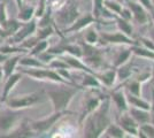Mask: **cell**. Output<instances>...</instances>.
Returning a JSON list of instances; mask_svg holds the SVG:
<instances>
[{
  "label": "cell",
  "mask_w": 154,
  "mask_h": 138,
  "mask_svg": "<svg viewBox=\"0 0 154 138\" xmlns=\"http://www.w3.org/2000/svg\"><path fill=\"white\" fill-rule=\"evenodd\" d=\"M101 100H103V99L99 98V97H89V98L86 99V101H85V105H84L83 115H82L81 120H84V118H86V116H88V115H89L91 112H93V111L96 109L97 107L100 105Z\"/></svg>",
  "instance_id": "cell-12"
},
{
  "label": "cell",
  "mask_w": 154,
  "mask_h": 138,
  "mask_svg": "<svg viewBox=\"0 0 154 138\" xmlns=\"http://www.w3.org/2000/svg\"><path fill=\"white\" fill-rule=\"evenodd\" d=\"M78 9L76 4L70 0L69 4H67L63 9L58 14V21L61 24H71L78 17Z\"/></svg>",
  "instance_id": "cell-5"
},
{
  "label": "cell",
  "mask_w": 154,
  "mask_h": 138,
  "mask_svg": "<svg viewBox=\"0 0 154 138\" xmlns=\"http://www.w3.org/2000/svg\"><path fill=\"white\" fill-rule=\"evenodd\" d=\"M99 38L103 40L105 44H125V45H137V41L131 39V37H128L123 32H103Z\"/></svg>",
  "instance_id": "cell-4"
},
{
  "label": "cell",
  "mask_w": 154,
  "mask_h": 138,
  "mask_svg": "<svg viewBox=\"0 0 154 138\" xmlns=\"http://www.w3.org/2000/svg\"><path fill=\"white\" fill-rule=\"evenodd\" d=\"M151 82H152V84L154 86V63H153V72H152V79H151Z\"/></svg>",
  "instance_id": "cell-36"
},
{
  "label": "cell",
  "mask_w": 154,
  "mask_h": 138,
  "mask_svg": "<svg viewBox=\"0 0 154 138\" xmlns=\"http://www.w3.org/2000/svg\"><path fill=\"white\" fill-rule=\"evenodd\" d=\"M112 99L115 103L117 109L120 111V113L128 112L129 109V104L127 101V97L125 93L123 91H114L112 93Z\"/></svg>",
  "instance_id": "cell-8"
},
{
  "label": "cell",
  "mask_w": 154,
  "mask_h": 138,
  "mask_svg": "<svg viewBox=\"0 0 154 138\" xmlns=\"http://www.w3.org/2000/svg\"><path fill=\"white\" fill-rule=\"evenodd\" d=\"M81 1H85V2H91L92 0H81Z\"/></svg>",
  "instance_id": "cell-39"
},
{
  "label": "cell",
  "mask_w": 154,
  "mask_h": 138,
  "mask_svg": "<svg viewBox=\"0 0 154 138\" xmlns=\"http://www.w3.org/2000/svg\"><path fill=\"white\" fill-rule=\"evenodd\" d=\"M128 113L131 115V118H134L139 125L151 122V114H149V111L141 109V108H137V107H132V106H129Z\"/></svg>",
  "instance_id": "cell-7"
},
{
  "label": "cell",
  "mask_w": 154,
  "mask_h": 138,
  "mask_svg": "<svg viewBox=\"0 0 154 138\" xmlns=\"http://www.w3.org/2000/svg\"><path fill=\"white\" fill-rule=\"evenodd\" d=\"M96 76H97V78L100 81V83H103V85L108 86V87L115 83L116 77H117L115 69L106 70V72H103V74H100V75H97L96 74Z\"/></svg>",
  "instance_id": "cell-11"
},
{
  "label": "cell",
  "mask_w": 154,
  "mask_h": 138,
  "mask_svg": "<svg viewBox=\"0 0 154 138\" xmlns=\"http://www.w3.org/2000/svg\"><path fill=\"white\" fill-rule=\"evenodd\" d=\"M152 105H151V111H152V113L154 114V87H153V90H152Z\"/></svg>",
  "instance_id": "cell-34"
},
{
  "label": "cell",
  "mask_w": 154,
  "mask_h": 138,
  "mask_svg": "<svg viewBox=\"0 0 154 138\" xmlns=\"http://www.w3.org/2000/svg\"><path fill=\"white\" fill-rule=\"evenodd\" d=\"M64 60H66V62H67L70 67H75L76 69H82V70H85L88 74H94V75H96V72H93L90 67L85 66V63H82L79 60L75 59V58H71V57H67Z\"/></svg>",
  "instance_id": "cell-16"
},
{
  "label": "cell",
  "mask_w": 154,
  "mask_h": 138,
  "mask_svg": "<svg viewBox=\"0 0 154 138\" xmlns=\"http://www.w3.org/2000/svg\"><path fill=\"white\" fill-rule=\"evenodd\" d=\"M152 2H153V5H154V0H152Z\"/></svg>",
  "instance_id": "cell-41"
},
{
  "label": "cell",
  "mask_w": 154,
  "mask_h": 138,
  "mask_svg": "<svg viewBox=\"0 0 154 138\" xmlns=\"http://www.w3.org/2000/svg\"><path fill=\"white\" fill-rule=\"evenodd\" d=\"M131 63H130V61L128 62H125L124 65L119 67V69L116 70V75H117V77L123 81V79H127L130 77V75H131Z\"/></svg>",
  "instance_id": "cell-19"
},
{
  "label": "cell",
  "mask_w": 154,
  "mask_h": 138,
  "mask_svg": "<svg viewBox=\"0 0 154 138\" xmlns=\"http://www.w3.org/2000/svg\"><path fill=\"white\" fill-rule=\"evenodd\" d=\"M125 97H127V101H128L129 106L137 107V108H141V109H146V111H151V105H149V103L143 100L140 97L134 96V94H131V93H127Z\"/></svg>",
  "instance_id": "cell-10"
},
{
  "label": "cell",
  "mask_w": 154,
  "mask_h": 138,
  "mask_svg": "<svg viewBox=\"0 0 154 138\" xmlns=\"http://www.w3.org/2000/svg\"><path fill=\"white\" fill-rule=\"evenodd\" d=\"M22 63H24V65H31V66H42L39 62H37V61H33L32 59H26L22 61Z\"/></svg>",
  "instance_id": "cell-32"
},
{
  "label": "cell",
  "mask_w": 154,
  "mask_h": 138,
  "mask_svg": "<svg viewBox=\"0 0 154 138\" xmlns=\"http://www.w3.org/2000/svg\"><path fill=\"white\" fill-rule=\"evenodd\" d=\"M125 2L128 4L127 6L132 14V19H135L136 22L139 23V24H147L149 22L147 9L143 5H140L139 2H135V1H131V0H125Z\"/></svg>",
  "instance_id": "cell-3"
},
{
  "label": "cell",
  "mask_w": 154,
  "mask_h": 138,
  "mask_svg": "<svg viewBox=\"0 0 154 138\" xmlns=\"http://www.w3.org/2000/svg\"><path fill=\"white\" fill-rule=\"evenodd\" d=\"M94 22H97L96 17H94L92 14H86L85 16L78 19V20L76 21V23H74L67 31H77V30H81V29L90 26L91 23H94Z\"/></svg>",
  "instance_id": "cell-9"
},
{
  "label": "cell",
  "mask_w": 154,
  "mask_h": 138,
  "mask_svg": "<svg viewBox=\"0 0 154 138\" xmlns=\"http://www.w3.org/2000/svg\"><path fill=\"white\" fill-rule=\"evenodd\" d=\"M151 39H152V41L154 43V26L151 29Z\"/></svg>",
  "instance_id": "cell-35"
},
{
  "label": "cell",
  "mask_w": 154,
  "mask_h": 138,
  "mask_svg": "<svg viewBox=\"0 0 154 138\" xmlns=\"http://www.w3.org/2000/svg\"><path fill=\"white\" fill-rule=\"evenodd\" d=\"M46 46H47L46 41H43V43H40V45H38L37 47H36V48H35L33 53H38V52H40V51H43L44 48H46Z\"/></svg>",
  "instance_id": "cell-33"
},
{
  "label": "cell",
  "mask_w": 154,
  "mask_h": 138,
  "mask_svg": "<svg viewBox=\"0 0 154 138\" xmlns=\"http://www.w3.org/2000/svg\"><path fill=\"white\" fill-rule=\"evenodd\" d=\"M124 133L123 129L119 124H110L106 128V130L103 131V136L105 137H114V138H122L124 137Z\"/></svg>",
  "instance_id": "cell-14"
},
{
  "label": "cell",
  "mask_w": 154,
  "mask_h": 138,
  "mask_svg": "<svg viewBox=\"0 0 154 138\" xmlns=\"http://www.w3.org/2000/svg\"><path fill=\"white\" fill-rule=\"evenodd\" d=\"M138 2H139L140 5H143L147 11H152L154 8V5H153V2H152V0H138Z\"/></svg>",
  "instance_id": "cell-29"
},
{
  "label": "cell",
  "mask_w": 154,
  "mask_h": 138,
  "mask_svg": "<svg viewBox=\"0 0 154 138\" xmlns=\"http://www.w3.org/2000/svg\"><path fill=\"white\" fill-rule=\"evenodd\" d=\"M138 137H154V124L152 123H144L139 125Z\"/></svg>",
  "instance_id": "cell-18"
},
{
  "label": "cell",
  "mask_w": 154,
  "mask_h": 138,
  "mask_svg": "<svg viewBox=\"0 0 154 138\" xmlns=\"http://www.w3.org/2000/svg\"><path fill=\"white\" fill-rule=\"evenodd\" d=\"M32 12H33V9H32V8L26 9L23 13L20 15V19H22V20H29V19H30V16H31Z\"/></svg>",
  "instance_id": "cell-30"
},
{
  "label": "cell",
  "mask_w": 154,
  "mask_h": 138,
  "mask_svg": "<svg viewBox=\"0 0 154 138\" xmlns=\"http://www.w3.org/2000/svg\"><path fill=\"white\" fill-rule=\"evenodd\" d=\"M62 115V113L61 112H58L57 114H54L52 118H50L48 120H46V121H43V122H39V123H37V124H35V127L37 128V129H39V130H46L47 128H50L57 120H58L60 116Z\"/></svg>",
  "instance_id": "cell-21"
},
{
  "label": "cell",
  "mask_w": 154,
  "mask_h": 138,
  "mask_svg": "<svg viewBox=\"0 0 154 138\" xmlns=\"http://www.w3.org/2000/svg\"><path fill=\"white\" fill-rule=\"evenodd\" d=\"M103 6L105 8H107L109 12H112L113 14L115 15H119V13L121 12L122 9V4L119 2L117 0H103Z\"/></svg>",
  "instance_id": "cell-17"
},
{
  "label": "cell",
  "mask_w": 154,
  "mask_h": 138,
  "mask_svg": "<svg viewBox=\"0 0 154 138\" xmlns=\"http://www.w3.org/2000/svg\"><path fill=\"white\" fill-rule=\"evenodd\" d=\"M98 39H99V35L97 33L96 30H89L88 32L85 33V40H86L88 44L93 45L98 41Z\"/></svg>",
  "instance_id": "cell-24"
},
{
  "label": "cell",
  "mask_w": 154,
  "mask_h": 138,
  "mask_svg": "<svg viewBox=\"0 0 154 138\" xmlns=\"http://www.w3.org/2000/svg\"><path fill=\"white\" fill-rule=\"evenodd\" d=\"M151 17H152V22L154 23V8L151 11Z\"/></svg>",
  "instance_id": "cell-37"
},
{
  "label": "cell",
  "mask_w": 154,
  "mask_h": 138,
  "mask_svg": "<svg viewBox=\"0 0 154 138\" xmlns=\"http://www.w3.org/2000/svg\"><path fill=\"white\" fill-rule=\"evenodd\" d=\"M16 60H17V58L9 60V61H8V62L6 63V66H5V70H6L7 75H9V74L12 72V70H13V68H14V65L16 63Z\"/></svg>",
  "instance_id": "cell-28"
},
{
  "label": "cell",
  "mask_w": 154,
  "mask_h": 138,
  "mask_svg": "<svg viewBox=\"0 0 154 138\" xmlns=\"http://www.w3.org/2000/svg\"><path fill=\"white\" fill-rule=\"evenodd\" d=\"M110 123H112L110 101L108 97H106L101 100L100 105L86 116L84 136L90 138L100 137Z\"/></svg>",
  "instance_id": "cell-1"
},
{
  "label": "cell",
  "mask_w": 154,
  "mask_h": 138,
  "mask_svg": "<svg viewBox=\"0 0 154 138\" xmlns=\"http://www.w3.org/2000/svg\"><path fill=\"white\" fill-rule=\"evenodd\" d=\"M115 21H116V24H117V28H119V30H120L121 32H123L124 35H127L128 37H131V36H132L134 28L130 24V21L124 20V19L117 16V15H115Z\"/></svg>",
  "instance_id": "cell-13"
},
{
  "label": "cell",
  "mask_w": 154,
  "mask_h": 138,
  "mask_svg": "<svg viewBox=\"0 0 154 138\" xmlns=\"http://www.w3.org/2000/svg\"><path fill=\"white\" fill-rule=\"evenodd\" d=\"M117 1H119V0H117Z\"/></svg>",
  "instance_id": "cell-42"
},
{
  "label": "cell",
  "mask_w": 154,
  "mask_h": 138,
  "mask_svg": "<svg viewBox=\"0 0 154 138\" xmlns=\"http://www.w3.org/2000/svg\"><path fill=\"white\" fill-rule=\"evenodd\" d=\"M79 87L77 89H70V87H67V89H60V90H55V91L50 92V97L53 100V104L54 107L58 112L64 111L67 108V106L69 104V101L71 100V98L74 97V94L77 92Z\"/></svg>",
  "instance_id": "cell-2"
},
{
  "label": "cell",
  "mask_w": 154,
  "mask_h": 138,
  "mask_svg": "<svg viewBox=\"0 0 154 138\" xmlns=\"http://www.w3.org/2000/svg\"><path fill=\"white\" fill-rule=\"evenodd\" d=\"M117 16H120V17H122V19L127 21H130L132 19V14H131V12H130V9H129L128 7H122L121 12L119 13Z\"/></svg>",
  "instance_id": "cell-25"
},
{
  "label": "cell",
  "mask_w": 154,
  "mask_h": 138,
  "mask_svg": "<svg viewBox=\"0 0 154 138\" xmlns=\"http://www.w3.org/2000/svg\"><path fill=\"white\" fill-rule=\"evenodd\" d=\"M38 97L36 96H30V97H26V98L23 99H16V100H12L9 104L13 107H23V106H28L33 104L35 101H37Z\"/></svg>",
  "instance_id": "cell-20"
},
{
  "label": "cell",
  "mask_w": 154,
  "mask_h": 138,
  "mask_svg": "<svg viewBox=\"0 0 154 138\" xmlns=\"http://www.w3.org/2000/svg\"><path fill=\"white\" fill-rule=\"evenodd\" d=\"M100 81L97 78L94 74H89L85 75L83 79V85L84 86H91V87H100Z\"/></svg>",
  "instance_id": "cell-23"
},
{
  "label": "cell",
  "mask_w": 154,
  "mask_h": 138,
  "mask_svg": "<svg viewBox=\"0 0 154 138\" xmlns=\"http://www.w3.org/2000/svg\"><path fill=\"white\" fill-rule=\"evenodd\" d=\"M131 54H132L131 47L127 48V50H123V51H120V52L117 53L115 60H114V68H119L120 66L124 65L125 62H128L129 60H130Z\"/></svg>",
  "instance_id": "cell-15"
},
{
  "label": "cell",
  "mask_w": 154,
  "mask_h": 138,
  "mask_svg": "<svg viewBox=\"0 0 154 138\" xmlns=\"http://www.w3.org/2000/svg\"><path fill=\"white\" fill-rule=\"evenodd\" d=\"M17 78H19V75H16V76H13L12 78L9 79V82L7 83V85H6V90H5V94H7V92L9 91V89L13 86V84L17 81Z\"/></svg>",
  "instance_id": "cell-31"
},
{
  "label": "cell",
  "mask_w": 154,
  "mask_h": 138,
  "mask_svg": "<svg viewBox=\"0 0 154 138\" xmlns=\"http://www.w3.org/2000/svg\"><path fill=\"white\" fill-rule=\"evenodd\" d=\"M19 1H20V0H19Z\"/></svg>",
  "instance_id": "cell-43"
},
{
  "label": "cell",
  "mask_w": 154,
  "mask_h": 138,
  "mask_svg": "<svg viewBox=\"0 0 154 138\" xmlns=\"http://www.w3.org/2000/svg\"><path fill=\"white\" fill-rule=\"evenodd\" d=\"M127 89H128L129 93L134 94V96H137V97H140L141 93V83L137 79H134V81H130L127 85Z\"/></svg>",
  "instance_id": "cell-22"
},
{
  "label": "cell",
  "mask_w": 154,
  "mask_h": 138,
  "mask_svg": "<svg viewBox=\"0 0 154 138\" xmlns=\"http://www.w3.org/2000/svg\"><path fill=\"white\" fill-rule=\"evenodd\" d=\"M0 78H1V72H0Z\"/></svg>",
  "instance_id": "cell-40"
},
{
  "label": "cell",
  "mask_w": 154,
  "mask_h": 138,
  "mask_svg": "<svg viewBox=\"0 0 154 138\" xmlns=\"http://www.w3.org/2000/svg\"><path fill=\"white\" fill-rule=\"evenodd\" d=\"M33 29H35V24H33V23H31V24L28 26L26 29H24L22 32L19 33V35L16 36V40L21 39V38H23V37H24V36H26V35H28L29 32H32V31H33Z\"/></svg>",
  "instance_id": "cell-27"
},
{
  "label": "cell",
  "mask_w": 154,
  "mask_h": 138,
  "mask_svg": "<svg viewBox=\"0 0 154 138\" xmlns=\"http://www.w3.org/2000/svg\"><path fill=\"white\" fill-rule=\"evenodd\" d=\"M4 60H5V57H2V55H0V62H1V61H4Z\"/></svg>",
  "instance_id": "cell-38"
},
{
  "label": "cell",
  "mask_w": 154,
  "mask_h": 138,
  "mask_svg": "<svg viewBox=\"0 0 154 138\" xmlns=\"http://www.w3.org/2000/svg\"><path fill=\"white\" fill-rule=\"evenodd\" d=\"M119 125L123 129L124 132H128L132 136L138 137V131H139V124L136 122L131 115L128 112L121 113V118L119 121Z\"/></svg>",
  "instance_id": "cell-6"
},
{
  "label": "cell",
  "mask_w": 154,
  "mask_h": 138,
  "mask_svg": "<svg viewBox=\"0 0 154 138\" xmlns=\"http://www.w3.org/2000/svg\"><path fill=\"white\" fill-rule=\"evenodd\" d=\"M141 44L144 45V47H146L151 51H154V43L152 41L151 38H146V37H141L140 38Z\"/></svg>",
  "instance_id": "cell-26"
}]
</instances>
